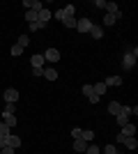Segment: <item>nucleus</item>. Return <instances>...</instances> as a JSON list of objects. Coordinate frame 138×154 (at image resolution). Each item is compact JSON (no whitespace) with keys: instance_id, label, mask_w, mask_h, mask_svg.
<instances>
[{"instance_id":"obj_1","label":"nucleus","mask_w":138,"mask_h":154,"mask_svg":"<svg viewBox=\"0 0 138 154\" xmlns=\"http://www.w3.org/2000/svg\"><path fill=\"white\" fill-rule=\"evenodd\" d=\"M136 55H138V48H124V58H122V67L124 69H133V64H136Z\"/></svg>"},{"instance_id":"obj_2","label":"nucleus","mask_w":138,"mask_h":154,"mask_svg":"<svg viewBox=\"0 0 138 154\" xmlns=\"http://www.w3.org/2000/svg\"><path fill=\"white\" fill-rule=\"evenodd\" d=\"M129 115H131V108H129V106H122V108H120V113L115 115V120H118L120 127H124V124L129 122Z\"/></svg>"},{"instance_id":"obj_3","label":"nucleus","mask_w":138,"mask_h":154,"mask_svg":"<svg viewBox=\"0 0 138 154\" xmlns=\"http://www.w3.org/2000/svg\"><path fill=\"white\" fill-rule=\"evenodd\" d=\"M51 19H53V12L48 9V7H44V9L37 14V23H41V26H46V23H48Z\"/></svg>"},{"instance_id":"obj_4","label":"nucleus","mask_w":138,"mask_h":154,"mask_svg":"<svg viewBox=\"0 0 138 154\" xmlns=\"http://www.w3.org/2000/svg\"><path fill=\"white\" fill-rule=\"evenodd\" d=\"M44 60H46V62H58V60H60V51H58V48H46Z\"/></svg>"},{"instance_id":"obj_5","label":"nucleus","mask_w":138,"mask_h":154,"mask_svg":"<svg viewBox=\"0 0 138 154\" xmlns=\"http://www.w3.org/2000/svg\"><path fill=\"white\" fill-rule=\"evenodd\" d=\"M2 99H5L7 103H16V99H19V90H14V88H9V90H5V94H2Z\"/></svg>"},{"instance_id":"obj_6","label":"nucleus","mask_w":138,"mask_h":154,"mask_svg":"<svg viewBox=\"0 0 138 154\" xmlns=\"http://www.w3.org/2000/svg\"><path fill=\"white\" fill-rule=\"evenodd\" d=\"M23 7H28V9H32V12H37V14L44 9V5H41L39 0H23Z\"/></svg>"},{"instance_id":"obj_7","label":"nucleus","mask_w":138,"mask_h":154,"mask_svg":"<svg viewBox=\"0 0 138 154\" xmlns=\"http://www.w3.org/2000/svg\"><path fill=\"white\" fill-rule=\"evenodd\" d=\"M76 28H78V32H90L92 21L90 19H78V21H76Z\"/></svg>"},{"instance_id":"obj_8","label":"nucleus","mask_w":138,"mask_h":154,"mask_svg":"<svg viewBox=\"0 0 138 154\" xmlns=\"http://www.w3.org/2000/svg\"><path fill=\"white\" fill-rule=\"evenodd\" d=\"M104 85H106V88H120V85H122V78H120V76H108L104 81Z\"/></svg>"},{"instance_id":"obj_9","label":"nucleus","mask_w":138,"mask_h":154,"mask_svg":"<svg viewBox=\"0 0 138 154\" xmlns=\"http://www.w3.org/2000/svg\"><path fill=\"white\" fill-rule=\"evenodd\" d=\"M118 19H122V12H118V14H106L104 16V26H115V21Z\"/></svg>"},{"instance_id":"obj_10","label":"nucleus","mask_w":138,"mask_h":154,"mask_svg":"<svg viewBox=\"0 0 138 154\" xmlns=\"http://www.w3.org/2000/svg\"><path fill=\"white\" fill-rule=\"evenodd\" d=\"M44 55H39V53H37V55H32V58H30V64H32V67H37V69H44Z\"/></svg>"},{"instance_id":"obj_11","label":"nucleus","mask_w":138,"mask_h":154,"mask_svg":"<svg viewBox=\"0 0 138 154\" xmlns=\"http://www.w3.org/2000/svg\"><path fill=\"white\" fill-rule=\"evenodd\" d=\"M120 134L124 136V138H129V136H136V127H133L131 122H127L124 127H122V131H120Z\"/></svg>"},{"instance_id":"obj_12","label":"nucleus","mask_w":138,"mask_h":154,"mask_svg":"<svg viewBox=\"0 0 138 154\" xmlns=\"http://www.w3.org/2000/svg\"><path fill=\"white\" fill-rule=\"evenodd\" d=\"M74 149H76L78 154H85V149H87V143H85V140H81V138H76V140H74Z\"/></svg>"},{"instance_id":"obj_13","label":"nucleus","mask_w":138,"mask_h":154,"mask_svg":"<svg viewBox=\"0 0 138 154\" xmlns=\"http://www.w3.org/2000/svg\"><path fill=\"white\" fill-rule=\"evenodd\" d=\"M41 76H44L46 81H55V78H58V71L53 69V67H48V69H44V71H41Z\"/></svg>"},{"instance_id":"obj_14","label":"nucleus","mask_w":138,"mask_h":154,"mask_svg":"<svg viewBox=\"0 0 138 154\" xmlns=\"http://www.w3.org/2000/svg\"><path fill=\"white\" fill-rule=\"evenodd\" d=\"M19 145H21V138H19V136H12V134L7 136V147H14V149H16Z\"/></svg>"},{"instance_id":"obj_15","label":"nucleus","mask_w":138,"mask_h":154,"mask_svg":"<svg viewBox=\"0 0 138 154\" xmlns=\"http://www.w3.org/2000/svg\"><path fill=\"white\" fill-rule=\"evenodd\" d=\"M2 122H5L9 129H12V127H16V117L9 115V113H2Z\"/></svg>"},{"instance_id":"obj_16","label":"nucleus","mask_w":138,"mask_h":154,"mask_svg":"<svg viewBox=\"0 0 138 154\" xmlns=\"http://www.w3.org/2000/svg\"><path fill=\"white\" fill-rule=\"evenodd\" d=\"M92 90H94V94H97V97H101V94H104L106 90H108V88L104 85V81H99L97 85H92Z\"/></svg>"},{"instance_id":"obj_17","label":"nucleus","mask_w":138,"mask_h":154,"mask_svg":"<svg viewBox=\"0 0 138 154\" xmlns=\"http://www.w3.org/2000/svg\"><path fill=\"white\" fill-rule=\"evenodd\" d=\"M81 140H85V143H92V140H94V131H90V129H85V131H81Z\"/></svg>"},{"instance_id":"obj_18","label":"nucleus","mask_w":138,"mask_h":154,"mask_svg":"<svg viewBox=\"0 0 138 154\" xmlns=\"http://www.w3.org/2000/svg\"><path fill=\"white\" fill-rule=\"evenodd\" d=\"M122 143H124V145H127L129 149H136V147H138V140H136V136H129V138H124Z\"/></svg>"},{"instance_id":"obj_19","label":"nucleus","mask_w":138,"mask_h":154,"mask_svg":"<svg viewBox=\"0 0 138 154\" xmlns=\"http://www.w3.org/2000/svg\"><path fill=\"white\" fill-rule=\"evenodd\" d=\"M120 108H122V106H120V101H111V103H108V113H111V115H118Z\"/></svg>"},{"instance_id":"obj_20","label":"nucleus","mask_w":138,"mask_h":154,"mask_svg":"<svg viewBox=\"0 0 138 154\" xmlns=\"http://www.w3.org/2000/svg\"><path fill=\"white\" fill-rule=\"evenodd\" d=\"M90 35H92L94 39H101V37H104V30H101L99 26H92V28H90Z\"/></svg>"},{"instance_id":"obj_21","label":"nucleus","mask_w":138,"mask_h":154,"mask_svg":"<svg viewBox=\"0 0 138 154\" xmlns=\"http://www.w3.org/2000/svg\"><path fill=\"white\" fill-rule=\"evenodd\" d=\"M62 14H65V19H69V16H74V14H76V7H74V5L62 7Z\"/></svg>"},{"instance_id":"obj_22","label":"nucleus","mask_w":138,"mask_h":154,"mask_svg":"<svg viewBox=\"0 0 138 154\" xmlns=\"http://www.w3.org/2000/svg\"><path fill=\"white\" fill-rule=\"evenodd\" d=\"M85 154H101V149H99V145H94V143H87Z\"/></svg>"},{"instance_id":"obj_23","label":"nucleus","mask_w":138,"mask_h":154,"mask_svg":"<svg viewBox=\"0 0 138 154\" xmlns=\"http://www.w3.org/2000/svg\"><path fill=\"white\" fill-rule=\"evenodd\" d=\"M60 23H62L65 28H76V19H74V16H69V19H62Z\"/></svg>"},{"instance_id":"obj_24","label":"nucleus","mask_w":138,"mask_h":154,"mask_svg":"<svg viewBox=\"0 0 138 154\" xmlns=\"http://www.w3.org/2000/svg\"><path fill=\"white\" fill-rule=\"evenodd\" d=\"M26 21H28V23H35V21H37V12L28 9V12H26Z\"/></svg>"},{"instance_id":"obj_25","label":"nucleus","mask_w":138,"mask_h":154,"mask_svg":"<svg viewBox=\"0 0 138 154\" xmlns=\"http://www.w3.org/2000/svg\"><path fill=\"white\" fill-rule=\"evenodd\" d=\"M16 44H19V46H23V48H26V46L30 44V37H28V35H21V37H19V42H16Z\"/></svg>"},{"instance_id":"obj_26","label":"nucleus","mask_w":138,"mask_h":154,"mask_svg":"<svg viewBox=\"0 0 138 154\" xmlns=\"http://www.w3.org/2000/svg\"><path fill=\"white\" fill-rule=\"evenodd\" d=\"M106 9H108V14H118V12H120L115 2H106Z\"/></svg>"},{"instance_id":"obj_27","label":"nucleus","mask_w":138,"mask_h":154,"mask_svg":"<svg viewBox=\"0 0 138 154\" xmlns=\"http://www.w3.org/2000/svg\"><path fill=\"white\" fill-rule=\"evenodd\" d=\"M9 53H12L14 58H16V55H21V53H23V46H19V44H14V46H12V51H9Z\"/></svg>"},{"instance_id":"obj_28","label":"nucleus","mask_w":138,"mask_h":154,"mask_svg":"<svg viewBox=\"0 0 138 154\" xmlns=\"http://www.w3.org/2000/svg\"><path fill=\"white\" fill-rule=\"evenodd\" d=\"M104 154H120V152H118V147H115V145H106V147H104Z\"/></svg>"},{"instance_id":"obj_29","label":"nucleus","mask_w":138,"mask_h":154,"mask_svg":"<svg viewBox=\"0 0 138 154\" xmlns=\"http://www.w3.org/2000/svg\"><path fill=\"white\" fill-rule=\"evenodd\" d=\"M14 110H16V103H5V110H2V113H9V115H14Z\"/></svg>"},{"instance_id":"obj_30","label":"nucleus","mask_w":138,"mask_h":154,"mask_svg":"<svg viewBox=\"0 0 138 154\" xmlns=\"http://www.w3.org/2000/svg\"><path fill=\"white\" fill-rule=\"evenodd\" d=\"M83 94H85L87 99H90V97L94 94V90H92V85H83Z\"/></svg>"},{"instance_id":"obj_31","label":"nucleus","mask_w":138,"mask_h":154,"mask_svg":"<svg viewBox=\"0 0 138 154\" xmlns=\"http://www.w3.org/2000/svg\"><path fill=\"white\" fill-rule=\"evenodd\" d=\"M0 136H9V127L5 122H0Z\"/></svg>"},{"instance_id":"obj_32","label":"nucleus","mask_w":138,"mask_h":154,"mask_svg":"<svg viewBox=\"0 0 138 154\" xmlns=\"http://www.w3.org/2000/svg\"><path fill=\"white\" fill-rule=\"evenodd\" d=\"M94 7H99V9H106V0H94Z\"/></svg>"},{"instance_id":"obj_33","label":"nucleus","mask_w":138,"mask_h":154,"mask_svg":"<svg viewBox=\"0 0 138 154\" xmlns=\"http://www.w3.org/2000/svg\"><path fill=\"white\" fill-rule=\"evenodd\" d=\"M28 28H30V30H39V28H44V26H41V23H37V21H35V23H30V26H28Z\"/></svg>"},{"instance_id":"obj_34","label":"nucleus","mask_w":138,"mask_h":154,"mask_svg":"<svg viewBox=\"0 0 138 154\" xmlns=\"http://www.w3.org/2000/svg\"><path fill=\"white\" fill-rule=\"evenodd\" d=\"M0 154H16V149H14V147H2Z\"/></svg>"},{"instance_id":"obj_35","label":"nucleus","mask_w":138,"mask_h":154,"mask_svg":"<svg viewBox=\"0 0 138 154\" xmlns=\"http://www.w3.org/2000/svg\"><path fill=\"white\" fill-rule=\"evenodd\" d=\"M81 131H83V129H72V136H74V140H76V138H81Z\"/></svg>"},{"instance_id":"obj_36","label":"nucleus","mask_w":138,"mask_h":154,"mask_svg":"<svg viewBox=\"0 0 138 154\" xmlns=\"http://www.w3.org/2000/svg\"><path fill=\"white\" fill-rule=\"evenodd\" d=\"M41 71H44V69H37V67H32V76H41Z\"/></svg>"},{"instance_id":"obj_37","label":"nucleus","mask_w":138,"mask_h":154,"mask_svg":"<svg viewBox=\"0 0 138 154\" xmlns=\"http://www.w3.org/2000/svg\"><path fill=\"white\" fill-rule=\"evenodd\" d=\"M87 101H90V103H99V97H97V94H92L90 99H87Z\"/></svg>"}]
</instances>
